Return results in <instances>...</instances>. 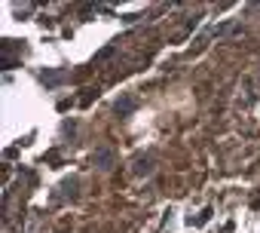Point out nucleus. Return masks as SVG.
I'll return each mask as SVG.
<instances>
[{
  "label": "nucleus",
  "instance_id": "1",
  "mask_svg": "<svg viewBox=\"0 0 260 233\" xmlns=\"http://www.w3.org/2000/svg\"><path fill=\"white\" fill-rule=\"evenodd\" d=\"M95 163H101V169H107L113 163V154L110 151H101V154H95Z\"/></svg>",
  "mask_w": 260,
  "mask_h": 233
}]
</instances>
